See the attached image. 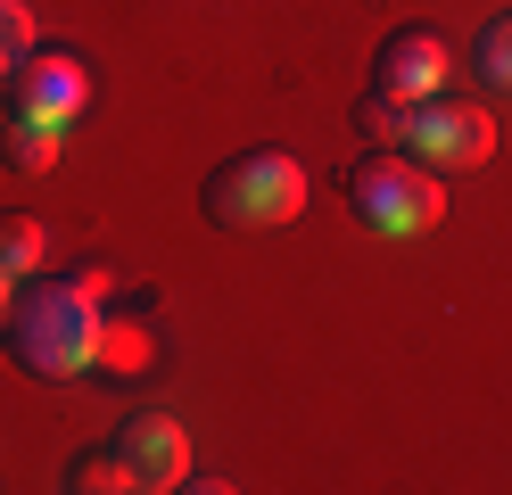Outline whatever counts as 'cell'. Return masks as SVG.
I'll return each instance as SVG.
<instances>
[{
  "mask_svg": "<svg viewBox=\"0 0 512 495\" xmlns=\"http://www.w3.org/2000/svg\"><path fill=\"white\" fill-rule=\"evenodd\" d=\"M108 264H83V273H25L9 297V322H0V347L25 380H83L100 363V330H108Z\"/></svg>",
  "mask_w": 512,
  "mask_h": 495,
  "instance_id": "cell-1",
  "label": "cell"
},
{
  "mask_svg": "<svg viewBox=\"0 0 512 495\" xmlns=\"http://www.w3.org/2000/svg\"><path fill=\"white\" fill-rule=\"evenodd\" d=\"M199 215L215 231H281L306 215V165L290 149H232L215 165V174L199 182Z\"/></svg>",
  "mask_w": 512,
  "mask_h": 495,
  "instance_id": "cell-2",
  "label": "cell"
},
{
  "mask_svg": "<svg viewBox=\"0 0 512 495\" xmlns=\"http://www.w3.org/2000/svg\"><path fill=\"white\" fill-rule=\"evenodd\" d=\"M347 207H356V223L372 231V240H422V231H438V215H446V190L405 149H372V157L347 165Z\"/></svg>",
  "mask_w": 512,
  "mask_h": 495,
  "instance_id": "cell-3",
  "label": "cell"
},
{
  "mask_svg": "<svg viewBox=\"0 0 512 495\" xmlns=\"http://www.w3.org/2000/svg\"><path fill=\"white\" fill-rule=\"evenodd\" d=\"M422 174L455 182V174H479V165L496 157V116L479 108V99H455V91H430L405 108V141H397Z\"/></svg>",
  "mask_w": 512,
  "mask_h": 495,
  "instance_id": "cell-4",
  "label": "cell"
},
{
  "mask_svg": "<svg viewBox=\"0 0 512 495\" xmlns=\"http://www.w3.org/2000/svg\"><path fill=\"white\" fill-rule=\"evenodd\" d=\"M83 99H91V66L75 50H25L9 66V99H0V116H83Z\"/></svg>",
  "mask_w": 512,
  "mask_h": 495,
  "instance_id": "cell-5",
  "label": "cell"
},
{
  "mask_svg": "<svg viewBox=\"0 0 512 495\" xmlns=\"http://www.w3.org/2000/svg\"><path fill=\"white\" fill-rule=\"evenodd\" d=\"M108 446L124 454V471H133L141 495H166V487H182V471H190V438H182L174 413H124Z\"/></svg>",
  "mask_w": 512,
  "mask_h": 495,
  "instance_id": "cell-6",
  "label": "cell"
},
{
  "mask_svg": "<svg viewBox=\"0 0 512 495\" xmlns=\"http://www.w3.org/2000/svg\"><path fill=\"white\" fill-rule=\"evenodd\" d=\"M372 91H389V99H430L446 91V42L430 25H397V33H380V50H372Z\"/></svg>",
  "mask_w": 512,
  "mask_h": 495,
  "instance_id": "cell-7",
  "label": "cell"
},
{
  "mask_svg": "<svg viewBox=\"0 0 512 495\" xmlns=\"http://www.w3.org/2000/svg\"><path fill=\"white\" fill-rule=\"evenodd\" d=\"M67 141H75L67 116H0V157H9L17 174H58Z\"/></svg>",
  "mask_w": 512,
  "mask_h": 495,
  "instance_id": "cell-8",
  "label": "cell"
},
{
  "mask_svg": "<svg viewBox=\"0 0 512 495\" xmlns=\"http://www.w3.org/2000/svg\"><path fill=\"white\" fill-rule=\"evenodd\" d=\"M50 264V231L34 223V215H17V207H0V273H42Z\"/></svg>",
  "mask_w": 512,
  "mask_h": 495,
  "instance_id": "cell-9",
  "label": "cell"
},
{
  "mask_svg": "<svg viewBox=\"0 0 512 495\" xmlns=\"http://www.w3.org/2000/svg\"><path fill=\"white\" fill-rule=\"evenodd\" d=\"M471 75L488 91H512V9H496L488 25L471 33Z\"/></svg>",
  "mask_w": 512,
  "mask_h": 495,
  "instance_id": "cell-10",
  "label": "cell"
},
{
  "mask_svg": "<svg viewBox=\"0 0 512 495\" xmlns=\"http://www.w3.org/2000/svg\"><path fill=\"white\" fill-rule=\"evenodd\" d=\"M67 487H75V495H124V487H133V471H124L116 446H91V454L67 462Z\"/></svg>",
  "mask_w": 512,
  "mask_h": 495,
  "instance_id": "cell-11",
  "label": "cell"
},
{
  "mask_svg": "<svg viewBox=\"0 0 512 495\" xmlns=\"http://www.w3.org/2000/svg\"><path fill=\"white\" fill-rule=\"evenodd\" d=\"M91 372H149V330L124 322V314H108V330H100V363H91Z\"/></svg>",
  "mask_w": 512,
  "mask_h": 495,
  "instance_id": "cell-12",
  "label": "cell"
},
{
  "mask_svg": "<svg viewBox=\"0 0 512 495\" xmlns=\"http://www.w3.org/2000/svg\"><path fill=\"white\" fill-rule=\"evenodd\" d=\"M356 141H372V149H397V141H405V99H389V91H364V99H356Z\"/></svg>",
  "mask_w": 512,
  "mask_h": 495,
  "instance_id": "cell-13",
  "label": "cell"
},
{
  "mask_svg": "<svg viewBox=\"0 0 512 495\" xmlns=\"http://www.w3.org/2000/svg\"><path fill=\"white\" fill-rule=\"evenodd\" d=\"M34 50V9L25 0H0V58H25Z\"/></svg>",
  "mask_w": 512,
  "mask_h": 495,
  "instance_id": "cell-14",
  "label": "cell"
},
{
  "mask_svg": "<svg viewBox=\"0 0 512 495\" xmlns=\"http://www.w3.org/2000/svg\"><path fill=\"white\" fill-rule=\"evenodd\" d=\"M9 297H17V273H0V322H9Z\"/></svg>",
  "mask_w": 512,
  "mask_h": 495,
  "instance_id": "cell-15",
  "label": "cell"
},
{
  "mask_svg": "<svg viewBox=\"0 0 512 495\" xmlns=\"http://www.w3.org/2000/svg\"><path fill=\"white\" fill-rule=\"evenodd\" d=\"M9 66H17V58H0V99H9Z\"/></svg>",
  "mask_w": 512,
  "mask_h": 495,
  "instance_id": "cell-16",
  "label": "cell"
}]
</instances>
